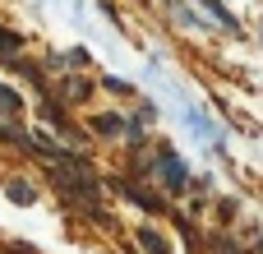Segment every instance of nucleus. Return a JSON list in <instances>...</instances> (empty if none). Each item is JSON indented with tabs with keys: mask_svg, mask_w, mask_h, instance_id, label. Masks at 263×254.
I'll list each match as a JSON object with an SVG mask.
<instances>
[{
	"mask_svg": "<svg viewBox=\"0 0 263 254\" xmlns=\"http://www.w3.org/2000/svg\"><path fill=\"white\" fill-rule=\"evenodd\" d=\"M185 176H190V171H185V162H180L176 153H166V148H162V153H157V180H162L166 190H185Z\"/></svg>",
	"mask_w": 263,
	"mask_h": 254,
	"instance_id": "1",
	"label": "nucleus"
},
{
	"mask_svg": "<svg viewBox=\"0 0 263 254\" xmlns=\"http://www.w3.org/2000/svg\"><path fill=\"white\" fill-rule=\"evenodd\" d=\"M139 245H143L148 254H171V250H166V241H162L157 231H139Z\"/></svg>",
	"mask_w": 263,
	"mask_h": 254,
	"instance_id": "2",
	"label": "nucleus"
},
{
	"mask_svg": "<svg viewBox=\"0 0 263 254\" xmlns=\"http://www.w3.org/2000/svg\"><path fill=\"white\" fill-rule=\"evenodd\" d=\"M18 106H23V102H18V93H14V88H5V83H0V116H14V111H18Z\"/></svg>",
	"mask_w": 263,
	"mask_h": 254,
	"instance_id": "3",
	"label": "nucleus"
},
{
	"mask_svg": "<svg viewBox=\"0 0 263 254\" xmlns=\"http://www.w3.org/2000/svg\"><path fill=\"white\" fill-rule=\"evenodd\" d=\"M92 130H97V134H120V130H125V120H116V116H97V120H92Z\"/></svg>",
	"mask_w": 263,
	"mask_h": 254,
	"instance_id": "4",
	"label": "nucleus"
},
{
	"mask_svg": "<svg viewBox=\"0 0 263 254\" xmlns=\"http://www.w3.org/2000/svg\"><path fill=\"white\" fill-rule=\"evenodd\" d=\"M199 5H203V9H208V14H213V19L222 23V28H236V19H231V14H227V9H222L217 0H199Z\"/></svg>",
	"mask_w": 263,
	"mask_h": 254,
	"instance_id": "5",
	"label": "nucleus"
},
{
	"mask_svg": "<svg viewBox=\"0 0 263 254\" xmlns=\"http://www.w3.org/2000/svg\"><path fill=\"white\" fill-rule=\"evenodd\" d=\"M9 199H14V204H32V185L14 180V185H9Z\"/></svg>",
	"mask_w": 263,
	"mask_h": 254,
	"instance_id": "6",
	"label": "nucleus"
},
{
	"mask_svg": "<svg viewBox=\"0 0 263 254\" xmlns=\"http://www.w3.org/2000/svg\"><path fill=\"white\" fill-rule=\"evenodd\" d=\"M0 56H18V37L0 28Z\"/></svg>",
	"mask_w": 263,
	"mask_h": 254,
	"instance_id": "7",
	"label": "nucleus"
}]
</instances>
